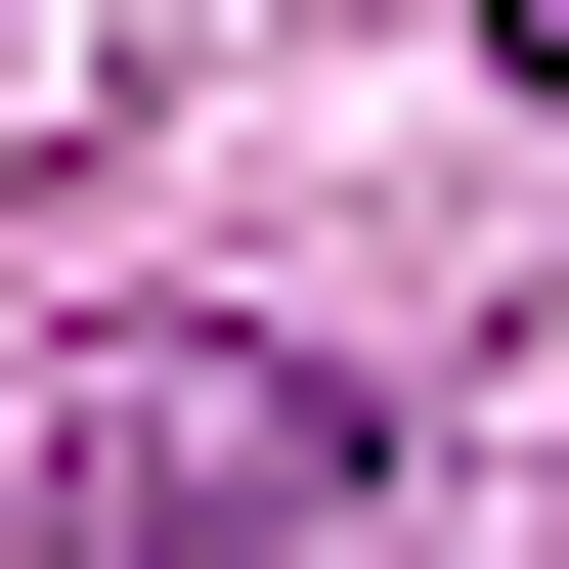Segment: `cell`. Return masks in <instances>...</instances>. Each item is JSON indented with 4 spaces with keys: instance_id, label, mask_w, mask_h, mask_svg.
<instances>
[{
    "instance_id": "6da1fadb",
    "label": "cell",
    "mask_w": 569,
    "mask_h": 569,
    "mask_svg": "<svg viewBox=\"0 0 569 569\" xmlns=\"http://www.w3.org/2000/svg\"><path fill=\"white\" fill-rule=\"evenodd\" d=\"M351 482H395L351 351H44V395H0V569H263Z\"/></svg>"
}]
</instances>
